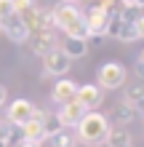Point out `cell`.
Listing matches in <instances>:
<instances>
[{"label":"cell","mask_w":144,"mask_h":147,"mask_svg":"<svg viewBox=\"0 0 144 147\" xmlns=\"http://www.w3.org/2000/svg\"><path fill=\"white\" fill-rule=\"evenodd\" d=\"M75 99H78L80 105L91 112V110H99V107H101V102H104V91H101L99 86L86 83V86H78V94H75Z\"/></svg>","instance_id":"obj_9"},{"label":"cell","mask_w":144,"mask_h":147,"mask_svg":"<svg viewBox=\"0 0 144 147\" xmlns=\"http://www.w3.org/2000/svg\"><path fill=\"white\" fill-rule=\"evenodd\" d=\"M86 112H88V110L83 107L78 99H72V102H64V105L59 107L56 118H59V123H62V126H67V128H75V126L80 123V118L86 115Z\"/></svg>","instance_id":"obj_6"},{"label":"cell","mask_w":144,"mask_h":147,"mask_svg":"<svg viewBox=\"0 0 144 147\" xmlns=\"http://www.w3.org/2000/svg\"><path fill=\"white\" fill-rule=\"evenodd\" d=\"M59 128H62L59 118H56V115H46V120H43V131H46V139H48L51 134H56Z\"/></svg>","instance_id":"obj_20"},{"label":"cell","mask_w":144,"mask_h":147,"mask_svg":"<svg viewBox=\"0 0 144 147\" xmlns=\"http://www.w3.org/2000/svg\"><path fill=\"white\" fill-rule=\"evenodd\" d=\"M133 112H136V107L128 105V102H117V105L112 107V112L107 115V120H112V123H131L133 120Z\"/></svg>","instance_id":"obj_13"},{"label":"cell","mask_w":144,"mask_h":147,"mask_svg":"<svg viewBox=\"0 0 144 147\" xmlns=\"http://www.w3.org/2000/svg\"><path fill=\"white\" fill-rule=\"evenodd\" d=\"M0 139L5 144H19L24 139V131L19 123H8V120H0Z\"/></svg>","instance_id":"obj_14"},{"label":"cell","mask_w":144,"mask_h":147,"mask_svg":"<svg viewBox=\"0 0 144 147\" xmlns=\"http://www.w3.org/2000/svg\"><path fill=\"white\" fill-rule=\"evenodd\" d=\"M75 94H78V83L70 80V78H64V80H56L54 88H51V99L59 102V105H64V102H72Z\"/></svg>","instance_id":"obj_11"},{"label":"cell","mask_w":144,"mask_h":147,"mask_svg":"<svg viewBox=\"0 0 144 147\" xmlns=\"http://www.w3.org/2000/svg\"><path fill=\"white\" fill-rule=\"evenodd\" d=\"M16 147H43V142H35V139H21Z\"/></svg>","instance_id":"obj_26"},{"label":"cell","mask_w":144,"mask_h":147,"mask_svg":"<svg viewBox=\"0 0 144 147\" xmlns=\"http://www.w3.org/2000/svg\"><path fill=\"white\" fill-rule=\"evenodd\" d=\"M5 96H8V94H5V86H0V107L5 105Z\"/></svg>","instance_id":"obj_27"},{"label":"cell","mask_w":144,"mask_h":147,"mask_svg":"<svg viewBox=\"0 0 144 147\" xmlns=\"http://www.w3.org/2000/svg\"><path fill=\"white\" fill-rule=\"evenodd\" d=\"M29 48H32V54H38V56H46L48 51H54L56 48V38L51 35V30H40V32H29Z\"/></svg>","instance_id":"obj_10"},{"label":"cell","mask_w":144,"mask_h":147,"mask_svg":"<svg viewBox=\"0 0 144 147\" xmlns=\"http://www.w3.org/2000/svg\"><path fill=\"white\" fill-rule=\"evenodd\" d=\"M70 64H72V59L64 54L62 48H54V51H48V54L43 56V72L46 75H56V78H64L67 72H70Z\"/></svg>","instance_id":"obj_5"},{"label":"cell","mask_w":144,"mask_h":147,"mask_svg":"<svg viewBox=\"0 0 144 147\" xmlns=\"http://www.w3.org/2000/svg\"><path fill=\"white\" fill-rule=\"evenodd\" d=\"M139 112H141V115H144V102H141V105H139Z\"/></svg>","instance_id":"obj_30"},{"label":"cell","mask_w":144,"mask_h":147,"mask_svg":"<svg viewBox=\"0 0 144 147\" xmlns=\"http://www.w3.org/2000/svg\"><path fill=\"white\" fill-rule=\"evenodd\" d=\"M48 144H51V147H78V134H75L72 128L62 126L56 134L48 136Z\"/></svg>","instance_id":"obj_12"},{"label":"cell","mask_w":144,"mask_h":147,"mask_svg":"<svg viewBox=\"0 0 144 147\" xmlns=\"http://www.w3.org/2000/svg\"><path fill=\"white\" fill-rule=\"evenodd\" d=\"M32 112H35V105H32L29 99H13L11 105H8V110H5V120L21 126V123H27L32 118Z\"/></svg>","instance_id":"obj_8"},{"label":"cell","mask_w":144,"mask_h":147,"mask_svg":"<svg viewBox=\"0 0 144 147\" xmlns=\"http://www.w3.org/2000/svg\"><path fill=\"white\" fill-rule=\"evenodd\" d=\"M62 51H64L70 59H80V56L88 54V43L83 40V38H67L64 46H62Z\"/></svg>","instance_id":"obj_15"},{"label":"cell","mask_w":144,"mask_h":147,"mask_svg":"<svg viewBox=\"0 0 144 147\" xmlns=\"http://www.w3.org/2000/svg\"><path fill=\"white\" fill-rule=\"evenodd\" d=\"M54 27H59L67 38H88V27H86V13L80 11L75 3H62L54 11Z\"/></svg>","instance_id":"obj_1"},{"label":"cell","mask_w":144,"mask_h":147,"mask_svg":"<svg viewBox=\"0 0 144 147\" xmlns=\"http://www.w3.org/2000/svg\"><path fill=\"white\" fill-rule=\"evenodd\" d=\"M104 142H107L109 147H128V144H131V134L125 131L123 126H120V128H109Z\"/></svg>","instance_id":"obj_17"},{"label":"cell","mask_w":144,"mask_h":147,"mask_svg":"<svg viewBox=\"0 0 144 147\" xmlns=\"http://www.w3.org/2000/svg\"><path fill=\"white\" fill-rule=\"evenodd\" d=\"M21 131H24V139H35V142H46V131H43V120H35V118H29L27 123H21Z\"/></svg>","instance_id":"obj_16"},{"label":"cell","mask_w":144,"mask_h":147,"mask_svg":"<svg viewBox=\"0 0 144 147\" xmlns=\"http://www.w3.org/2000/svg\"><path fill=\"white\" fill-rule=\"evenodd\" d=\"M131 3H133V5H136V8H139V11H141V8H144V0H131Z\"/></svg>","instance_id":"obj_28"},{"label":"cell","mask_w":144,"mask_h":147,"mask_svg":"<svg viewBox=\"0 0 144 147\" xmlns=\"http://www.w3.org/2000/svg\"><path fill=\"white\" fill-rule=\"evenodd\" d=\"M117 40H123V43H133V40H139V38H136V30H133V24H131V22H123V24H120V30H117Z\"/></svg>","instance_id":"obj_19"},{"label":"cell","mask_w":144,"mask_h":147,"mask_svg":"<svg viewBox=\"0 0 144 147\" xmlns=\"http://www.w3.org/2000/svg\"><path fill=\"white\" fill-rule=\"evenodd\" d=\"M35 8V0H13V13H27V11H32Z\"/></svg>","instance_id":"obj_21"},{"label":"cell","mask_w":144,"mask_h":147,"mask_svg":"<svg viewBox=\"0 0 144 147\" xmlns=\"http://www.w3.org/2000/svg\"><path fill=\"white\" fill-rule=\"evenodd\" d=\"M0 30H3L5 38L13 40V43H27V38H29V27H27V22H24L21 13L3 16V19H0Z\"/></svg>","instance_id":"obj_4"},{"label":"cell","mask_w":144,"mask_h":147,"mask_svg":"<svg viewBox=\"0 0 144 147\" xmlns=\"http://www.w3.org/2000/svg\"><path fill=\"white\" fill-rule=\"evenodd\" d=\"M64 3H72V0H64Z\"/></svg>","instance_id":"obj_33"},{"label":"cell","mask_w":144,"mask_h":147,"mask_svg":"<svg viewBox=\"0 0 144 147\" xmlns=\"http://www.w3.org/2000/svg\"><path fill=\"white\" fill-rule=\"evenodd\" d=\"M133 30H136V38L141 40V38H144V13L136 16V22H133Z\"/></svg>","instance_id":"obj_23"},{"label":"cell","mask_w":144,"mask_h":147,"mask_svg":"<svg viewBox=\"0 0 144 147\" xmlns=\"http://www.w3.org/2000/svg\"><path fill=\"white\" fill-rule=\"evenodd\" d=\"M133 72H136L141 80H144V59H136V64H133Z\"/></svg>","instance_id":"obj_25"},{"label":"cell","mask_w":144,"mask_h":147,"mask_svg":"<svg viewBox=\"0 0 144 147\" xmlns=\"http://www.w3.org/2000/svg\"><path fill=\"white\" fill-rule=\"evenodd\" d=\"M123 102L139 107L141 102H144V83H131V86H125V99H123Z\"/></svg>","instance_id":"obj_18"},{"label":"cell","mask_w":144,"mask_h":147,"mask_svg":"<svg viewBox=\"0 0 144 147\" xmlns=\"http://www.w3.org/2000/svg\"><path fill=\"white\" fill-rule=\"evenodd\" d=\"M128 147H133V144H128Z\"/></svg>","instance_id":"obj_34"},{"label":"cell","mask_w":144,"mask_h":147,"mask_svg":"<svg viewBox=\"0 0 144 147\" xmlns=\"http://www.w3.org/2000/svg\"><path fill=\"white\" fill-rule=\"evenodd\" d=\"M0 147H8V144H5V142H3V139H0Z\"/></svg>","instance_id":"obj_31"},{"label":"cell","mask_w":144,"mask_h":147,"mask_svg":"<svg viewBox=\"0 0 144 147\" xmlns=\"http://www.w3.org/2000/svg\"><path fill=\"white\" fill-rule=\"evenodd\" d=\"M8 13H13V0H0V19Z\"/></svg>","instance_id":"obj_22"},{"label":"cell","mask_w":144,"mask_h":147,"mask_svg":"<svg viewBox=\"0 0 144 147\" xmlns=\"http://www.w3.org/2000/svg\"><path fill=\"white\" fill-rule=\"evenodd\" d=\"M86 43H91L94 48H99V46H104V35H88Z\"/></svg>","instance_id":"obj_24"},{"label":"cell","mask_w":144,"mask_h":147,"mask_svg":"<svg viewBox=\"0 0 144 147\" xmlns=\"http://www.w3.org/2000/svg\"><path fill=\"white\" fill-rule=\"evenodd\" d=\"M139 59H144V48H141V56H139Z\"/></svg>","instance_id":"obj_32"},{"label":"cell","mask_w":144,"mask_h":147,"mask_svg":"<svg viewBox=\"0 0 144 147\" xmlns=\"http://www.w3.org/2000/svg\"><path fill=\"white\" fill-rule=\"evenodd\" d=\"M125 78H128V72H125V67L120 62H104V64L99 67V72H96V80H99V88L101 91L120 88V86L125 83Z\"/></svg>","instance_id":"obj_3"},{"label":"cell","mask_w":144,"mask_h":147,"mask_svg":"<svg viewBox=\"0 0 144 147\" xmlns=\"http://www.w3.org/2000/svg\"><path fill=\"white\" fill-rule=\"evenodd\" d=\"M109 131V120L107 115H101L99 110H91L80 118V123L75 126V134H78V142H86L88 147H96L107 139Z\"/></svg>","instance_id":"obj_2"},{"label":"cell","mask_w":144,"mask_h":147,"mask_svg":"<svg viewBox=\"0 0 144 147\" xmlns=\"http://www.w3.org/2000/svg\"><path fill=\"white\" fill-rule=\"evenodd\" d=\"M86 3H88V5H96V3H99V0H86Z\"/></svg>","instance_id":"obj_29"},{"label":"cell","mask_w":144,"mask_h":147,"mask_svg":"<svg viewBox=\"0 0 144 147\" xmlns=\"http://www.w3.org/2000/svg\"><path fill=\"white\" fill-rule=\"evenodd\" d=\"M107 24H109V11L99 5H91L88 13H86V27H88V35H104L107 38Z\"/></svg>","instance_id":"obj_7"}]
</instances>
